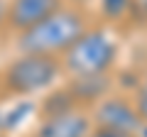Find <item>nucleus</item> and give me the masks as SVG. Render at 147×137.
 <instances>
[{
	"mask_svg": "<svg viewBox=\"0 0 147 137\" xmlns=\"http://www.w3.org/2000/svg\"><path fill=\"white\" fill-rule=\"evenodd\" d=\"M76 3H79V0H76Z\"/></svg>",
	"mask_w": 147,
	"mask_h": 137,
	"instance_id": "13",
	"label": "nucleus"
},
{
	"mask_svg": "<svg viewBox=\"0 0 147 137\" xmlns=\"http://www.w3.org/2000/svg\"><path fill=\"white\" fill-rule=\"evenodd\" d=\"M5 122H7V118H5V113L0 110V132H3V127H5Z\"/></svg>",
	"mask_w": 147,
	"mask_h": 137,
	"instance_id": "12",
	"label": "nucleus"
},
{
	"mask_svg": "<svg viewBox=\"0 0 147 137\" xmlns=\"http://www.w3.org/2000/svg\"><path fill=\"white\" fill-rule=\"evenodd\" d=\"M135 108H137L140 118L145 120V125H147V83L142 86L140 91H137V98H135Z\"/></svg>",
	"mask_w": 147,
	"mask_h": 137,
	"instance_id": "10",
	"label": "nucleus"
},
{
	"mask_svg": "<svg viewBox=\"0 0 147 137\" xmlns=\"http://www.w3.org/2000/svg\"><path fill=\"white\" fill-rule=\"evenodd\" d=\"M93 125L110 127V130H120L135 137H147V125L140 118L135 108V100L123 98V95H105L96 103L93 108Z\"/></svg>",
	"mask_w": 147,
	"mask_h": 137,
	"instance_id": "4",
	"label": "nucleus"
},
{
	"mask_svg": "<svg viewBox=\"0 0 147 137\" xmlns=\"http://www.w3.org/2000/svg\"><path fill=\"white\" fill-rule=\"evenodd\" d=\"M100 7H103V12L108 17H123L125 15V10L130 7V0H100Z\"/></svg>",
	"mask_w": 147,
	"mask_h": 137,
	"instance_id": "8",
	"label": "nucleus"
},
{
	"mask_svg": "<svg viewBox=\"0 0 147 137\" xmlns=\"http://www.w3.org/2000/svg\"><path fill=\"white\" fill-rule=\"evenodd\" d=\"M61 61L44 54H20L3 71V91L10 95H37L49 91L61 76Z\"/></svg>",
	"mask_w": 147,
	"mask_h": 137,
	"instance_id": "3",
	"label": "nucleus"
},
{
	"mask_svg": "<svg viewBox=\"0 0 147 137\" xmlns=\"http://www.w3.org/2000/svg\"><path fill=\"white\" fill-rule=\"evenodd\" d=\"M88 137H135V135H127V132H120V130H110V127L93 125L91 132H88Z\"/></svg>",
	"mask_w": 147,
	"mask_h": 137,
	"instance_id": "9",
	"label": "nucleus"
},
{
	"mask_svg": "<svg viewBox=\"0 0 147 137\" xmlns=\"http://www.w3.org/2000/svg\"><path fill=\"white\" fill-rule=\"evenodd\" d=\"M66 91L76 105H81V103H98L100 98L108 95L110 79H108V74H103V76H76L66 86Z\"/></svg>",
	"mask_w": 147,
	"mask_h": 137,
	"instance_id": "7",
	"label": "nucleus"
},
{
	"mask_svg": "<svg viewBox=\"0 0 147 137\" xmlns=\"http://www.w3.org/2000/svg\"><path fill=\"white\" fill-rule=\"evenodd\" d=\"M64 5V0H7V25L15 32L42 22Z\"/></svg>",
	"mask_w": 147,
	"mask_h": 137,
	"instance_id": "6",
	"label": "nucleus"
},
{
	"mask_svg": "<svg viewBox=\"0 0 147 137\" xmlns=\"http://www.w3.org/2000/svg\"><path fill=\"white\" fill-rule=\"evenodd\" d=\"M91 127H93L91 118L81 108H71V110L44 115L32 137H88Z\"/></svg>",
	"mask_w": 147,
	"mask_h": 137,
	"instance_id": "5",
	"label": "nucleus"
},
{
	"mask_svg": "<svg viewBox=\"0 0 147 137\" xmlns=\"http://www.w3.org/2000/svg\"><path fill=\"white\" fill-rule=\"evenodd\" d=\"M7 22V0H0V27Z\"/></svg>",
	"mask_w": 147,
	"mask_h": 137,
	"instance_id": "11",
	"label": "nucleus"
},
{
	"mask_svg": "<svg viewBox=\"0 0 147 137\" xmlns=\"http://www.w3.org/2000/svg\"><path fill=\"white\" fill-rule=\"evenodd\" d=\"M88 30L86 17L76 7L61 5L47 15L42 22L17 32V52L20 54H44V56H61L76 39Z\"/></svg>",
	"mask_w": 147,
	"mask_h": 137,
	"instance_id": "1",
	"label": "nucleus"
},
{
	"mask_svg": "<svg viewBox=\"0 0 147 137\" xmlns=\"http://www.w3.org/2000/svg\"><path fill=\"white\" fill-rule=\"evenodd\" d=\"M118 52H120V47L113 34H108L105 30H86L59 56V61H61V71L71 79L103 76L115 66Z\"/></svg>",
	"mask_w": 147,
	"mask_h": 137,
	"instance_id": "2",
	"label": "nucleus"
}]
</instances>
